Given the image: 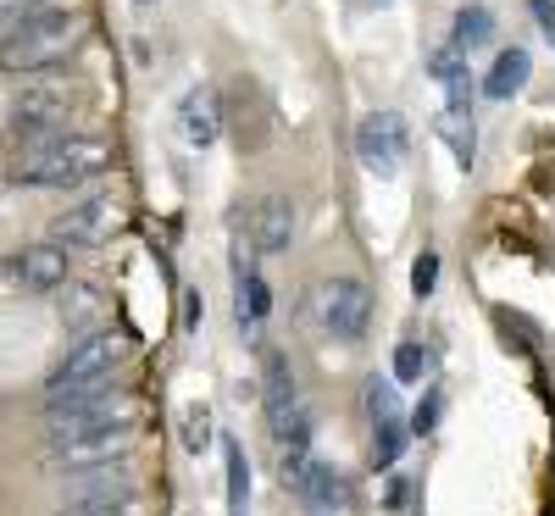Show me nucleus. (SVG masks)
I'll use <instances>...</instances> for the list:
<instances>
[{
  "instance_id": "obj_1",
  "label": "nucleus",
  "mask_w": 555,
  "mask_h": 516,
  "mask_svg": "<svg viewBox=\"0 0 555 516\" xmlns=\"http://www.w3.org/2000/svg\"><path fill=\"white\" fill-rule=\"evenodd\" d=\"M112 167V145L95 133H56L39 139V145H23L12 156V183L23 190H73V183H89Z\"/></svg>"
},
{
  "instance_id": "obj_2",
  "label": "nucleus",
  "mask_w": 555,
  "mask_h": 516,
  "mask_svg": "<svg viewBox=\"0 0 555 516\" xmlns=\"http://www.w3.org/2000/svg\"><path fill=\"white\" fill-rule=\"evenodd\" d=\"M83 12L78 7H44L34 12L7 44H0V67L7 73H51L73 56V44L83 39Z\"/></svg>"
},
{
  "instance_id": "obj_3",
  "label": "nucleus",
  "mask_w": 555,
  "mask_h": 516,
  "mask_svg": "<svg viewBox=\"0 0 555 516\" xmlns=\"http://www.w3.org/2000/svg\"><path fill=\"white\" fill-rule=\"evenodd\" d=\"M56 516H139V478L133 461L95 466V473L62 478V511Z\"/></svg>"
},
{
  "instance_id": "obj_4",
  "label": "nucleus",
  "mask_w": 555,
  "mask_h": 516,
  "mask_svg": "<svg viewBox=\"0 0 555 516\" xmlns=\"http://www.w3.org/2000/svg\"><path fill=\"white\" fill-rule=\"evenodd\" d=\"M112 428H133V405L117 389L67 395V400L44 405V444L51 439H83V434H112Z\"/></svg>"
},
{
  "instance_id": "obj_5",
  "label": "nucleus",
  "mask_w": 555,
  "mask_h": 516,
  "mask_svg": "<svg viewBox=\"0 0 555 516\" xmlns=\"http://www.w3.org/2000/svg\"><path fill=\"white\" fill-rule=\"evenodd\" d=\"M128 345L117 334H89L83 345L67 350V361L51 372V384H44V395L51 400H67V395H95V389H112L117 366H122Z\"/></svg>"
},
{
  "instance_id": "obj_6",
  "label": "nucleus",
  "mask_w": 555,
  "mask_h": 516,
  "mask_svg": "<svg viewBox=\"0 0 555 516\" xmlns=\"http://www.w3.org/2000/svg\"><path fill=\"white\" fill-rule=\"evenodd\" d=\"M73 112H78V89L73 83H28L23 95L12 101V128H17L23 145H39V139L67 133Z\"/></svg>"
},
{
  "instance_id": "obj_7",
  "label": "nucleus",
  "mask_w": 555,
  "mask_h": 516,
  "mask_svg": "<svg viewBox=\"0 0 555 516\" xmlns=\"http://www.w3.org/2000/svg\"><path fill=\"white\" fill-rule=\"evenodd\" d=\"M311 317H317L322 334L361 339L366 322H373V295H366V284H356V278H322L311 289Z\"/></svg>"
},
{
  "instance_id": "obj_8",
  "label": "nucleus",
  "mask_w": 555,
  "mask_h": 516,
  "mask_svg": "<svg viewBox=\"0 0 555 516\" xmlns=\"http://www.w3.org/2000/svg\"><path fill=\"white\" fill-rule=\"evenodd\" d=\"M133 461V428H112V434H83V439H51L44 444V466L62 478L95 473V466H117Z\"/></svg>"
},
{
  "instance_id": "obj_9",
  "label": "nucleus",
  "mask_w": 555,
  "mask_h": 516,
  "mask_svg": "<svg viewBox=\"0 0 555 516\" xmlns=\"http://www.w3.org/2000/svg\"><path fill=\"white\" fill-rule=\"evenodd\" d=\"M117 228H122V201H117V195H89V201L67 206V211L51 222V233H56L62 245H83V250L112 245Z\"/></svg>"
},
{
  "instance_id": "obj_10",
  "label": "nucleus",
  "mask_w": 555,
  "mask_h": 516,
  "mask_svg": "<svg viewBox=\"0 0 555 516\" xmlns=\"http://www.w3.org/2000/svg\"><path fill=\"white\" fill-rule=\"evenodd\" d=\"M411 151V128L400 112H366L356 128V156L366 172H395Z\"/></svg>"
},
{
  "instance_id": "obj_11",
  "label": "nucleus",
  "mask_w": 555,
  "mask_h": 516,
  "mask_svg": "<svg viewBox=\"0 0 555 516\" xmlns=\"http://www.w3.org/2000/svg\"><path fill=\"white\" fill-rule=\"evenodd\" d=\"M240 233H245V245L256 256H278V250H289L295 240V206L284 195H256L245 211H240Z\"/></svg>"
},
{
  "instance_id": "obj_12",
  "label": "nucleus",
  "mask_w": 555,
  "mask_h": 516,
  "mask_svg": "<svg viewBox=\"0 0 555 516\" xmlns=\"http://www.w3.org/2000/svg\"><path fill=\"white\" fill-rule=\"evenodd\" d=\"M217 133H222V95L211 83H195L190 95H183V106H178V139L190 151H211Z\"/></svg>"
},
{
  "instance_id": "obj_13",
  "label": "nucleus",
  "mask_w": 555,
  "mask_h": 516,
  "mask_svg": "<svg viewBox=\"0 0 555 516\" xmlns=\"http://www.w3.org/2000/svg\"><path fill=\"white\" fill-rule=\"evenodd\" d=\"M17 278H23V289H39V295L67 289V284H73L67 250H62V245H34V250H23V256H17Z\"/></svg>"
},
{
  "instance_id": "obj_14",
  "label": "nucleus",
  "mask_w": 555,
  "mask_h": 516,
  "mask_svg": "<svg viewBox=\"0 0 555 516\" xmlns=\"http://www.w3.org/2000/svg\"><path fill=\"white\" fill-rule=\"evenodd\" d=\"M261 405H267V422L295 411V372H289V361L278 356V350L261 356Z\"/></svg>"
},
{
  "instance_id": "obj_15",
  "label": "nucleus",
  "mask_w": 555,
  "mask_h": 516,
  "mask_svg": "<svg viewBox=\"0 0 555 516\" xmlns=\"http://www.w3.org/2000/svg\"><path fill=\"white\" fill-rule=\"evenodd\" d=\"M528 73H533V56L512 44V51L494 56V67H489V78H483V95H489V101H512L517 89L528 83Z\"/></svg>"
},
{
  "instance_id": "obj_16",
  "label": "nucleus",
  "mask_w": 555,
  "mask_h": 516,
  "mask_svg": "<svg viewBox=\"0 0 555 516\" xmlns=\"http://www.w3.org/2000/svg\"><path fill=\"white\" fill-rule=\"evenodd\" d=\"M234 311H240V334H256V327L267 322V311H272V295L261 284V272H250L245 256H240V300H234Z\"/></svg>"
},
{
  "instance_id": "obj_17",
  "label": "nucleus",
  "mask_w": 555,
  "mask_h": 516,
  "mask_svg": "<svg viewBox=\"0 0 555 516\" xmlns=\"http://www.w3.org/2000/svg\"><path fill=\"white\" fill-rule=\"evenodd\" d=\"M428 73L450 89V112H467V101H473V78H467V56H461V51H450V44H444V51L428 62Z\"/></svg>"
},
{
  "instance_id": "obj_18",
  "label": "nucleus",
  "mask_w": 555,
  "mask_h": 516,
  "mask_svg": "<svg viewBox=\"0 0 555 516\" xmlns=\"http://www.w3.org/2000/svg\"><path fill=\"white\" fill-rule=\"evenodd\" d=\"M228 455V516H250V461L240 439H222Z\"/></svg>"
},
{
  "instance_id": "obj_19",
  "label": "nucleus",
  "mask_w": 555,
  "mask_h": 516,
  "mask_svg": "<svg viewBox=\"0 0 555 516\" xmlns=\"http://www.w3.org/2000/svg\"><path fill=\"white\" fill-rule=\"evenodd\" d=\"M300 500H306L311 511H339V505H345V478L334 473V466L311 461V473H306V483H300Z\"/></svg>"
},
{
  "instance_id": "obj_20",
  "label": "nucleus",
  "mask_w": 555,
  "mask_h": 516,
  "mask_svg": "<svg viewBox=\"0 0 555 516\" xmlns=\"http://www.w3.org/2000/svg\"><path fill=\"white\" fill-rule=\"evenodd\" d=\"M439 139L450 145V156L461 162V167H473L478 162V128H473V117L467 112H439Z\"/></svg>"
},
{
  "instance_id": "obj_21",
  "label": "nucleus",
  "mask_w": 555,
  "mask_h": 516,
  "mask_svg": "<svg viewBox=\"0 0 555 516\" xmlns=\"http://www.w3.org/2000/svg\"><path fill=\"white\" fill-rule=\"evenodd\" d=\"M234 128H240V145H267V95H256V89H240L234 101Z\"/></svg>"
},
{
  "instance_id": "obj_22",
  "label": "nucleus",
  "mask_w": 555,
  "mask_h": 516,
  "mask_svg": "<svg viewBox=\"0 0 555 516\" xmlns=\"http://www.w3.org/2000/svg\"><path fill=\"white\" fill-rule=\"evenodd\" d=\"M494 39V17L483 12V7H467V12H455V39H450V51H478V44H489Z\"/></svg>"
},
{
  "instance_id": "obj_23",
  "label": "nucleus",
  "mask_w": 555,
  "mask_h": 516,
  "mask_svg": "<svg viewBox=\"0 0 555 516\" xmlns=\"http://www.w3.org/2000/svg\"><path fill=\"white\" fill-rule=\"evenodd\" d=\"M178 434H183V450L190 455H206L211 450V405H183V422H178Z\"/></svg>"
},
{
  "instance_id": "obj_24",
  "label": "nucleus",
  "mask_w": 555,
  "mask_h": 516,
  "mask_svg": "<svg viewBox=\"0 0 555 516\" xmlns=\"http://www.w3.org/2000/svg\"><path fill=\"white\" fill-rule=\"evenodd\" d=\"M405 450V428H400V416H384L373 422V466H395Z\"/></svg>"
},
{
  "instance_id": "obj_25",
  "label": "nucleus",
  "mask_w": 555,
  "mask_h": 516,
  "mask_svg": "<svg viewBox=\"0 0 555 516\" xmlns=\"http://www.w3.org/2000/svg\"><path fill=\"white\" fill-rule=\"evenodd\" d=\"M428 372H434V350L428 345H400L395 350V378L400 384H423Z\"/></svg>"
},
{
  "instance_id": "obj_26",
  "label": "nucleus",
  "mask_w": 555,
  "mask_h": 516,
  "mask_svg": "<svg viewBox=\"0 0 555 516\" xmlns=\"http://www.w3.org/2000/svg\"><path fill=\"white\" fill-rule=\"evenodd\" d=\"M434 284H439V256L423 250V256H416V267H411V289H416V300H428Z\"/></svg>"
},
{
  "instance_id": "obj_27",
  "label": "nucleus",
  "mask_w": 555,
  "mask_h": 516,
  "mask_svg": "<svg viewBox=\"0 0 555 516\" xmlns=\"http://www.w3.org/2000/svg\"><path fill=\"white\" fill-rule=\"evenodd\" d=\"M439 405H444V395H439V389H428V395H423V405H416V416H411V434H434Z\"/></svg>"
},
{
  "instance_id": "obj_28",
  "label": "nucleus",
  "mask_w": 555,
  "mask_h": 516,
  "mask_svg": "<svg viewBox=\"0 0 555 516\" xmlns=\"http://www.w3.org/2000/svg\"><path fill=\"white\" fill-rule=\"evenodd\" d=\"M366 411H373V422H384V416H395V389L389 384H366Z\"/></svg>"
},
{
  "instance_id": "obj_29",
  "label": "nucleus",
  "mask_w": 555,
  "mask_h": 516,
  "mask_svg": "<svg viewBox=\"0 0 555 516\" xmlns=\"http://www.w3.org/2000/svg\"><path fill=\"white\" fill-rule=\"evenodd\" d=\"M201 311H206V306H201V295L190 289V295H183V327H201Z\"/></svg>"
},
{
  "instance_id": "obj_30",
  "label": "nucleus",
  "mask_w": 555,
  "mask_h": 516,
  "mask_svg": "<svg viewBox=\"0 0 555 516\" xmlns=\"http://www.w3.org/2000/svg\"><path fill=\"white\" fill-rule=\"evenodd\" d=\"M533 12H539V23H544V34L555 39V7H550V0H533Z\"/></svg>"
},
{
  "instance_id": "obj_31",
  "label": "nucleus",
  "mask_w": 555,
  "mask_h": 516,
  "mask_svg": "<svg viewBox=\"0 0 555 516\" xmlns=\"http://www.w3.org/2000/svg\"><path fill=\"white\" fill-rule=\"evenodd\" d=\"M139 7H156V0H139Z\"/></svg>"
}]
</instances>
